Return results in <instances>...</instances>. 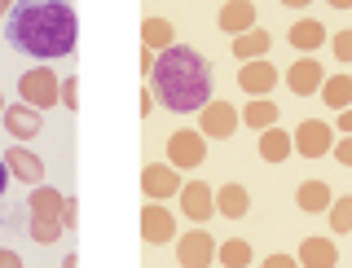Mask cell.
I'll return each mask as SVG.
<instances>
[{
    "instance_id": "39",
    "label": "cell",
    "mask_w": 352,
    "mask_h": 268,
    "mask_svg": "<svg viewBox=\"0 0 352 268\" xmlns=\"http://www.w3.org/2000/svg\"><path fill=\"white\" fill-rule=\"evenodd\" d=\"M62 268H80V255L71 251V255H66V260H62Z\"/></svg>"
},
{
    "instance_id": "1",
    "label": "cell",
    "mask_w": 352,
    "mask_h": 268,
    "mask_svg": "<svg viewBox=\"0 0 352 268\" xmlns=\"http://www.w3.org/2000/svg\"><path fill=\"white\" fill-rule=\"evenodd\" d=\"M5 40L22 58H71L80 44V14L71 9V0H18L5 18Z\"/></svg>"
},
{
    "instance_id": "37",
    "label": "cell",
    "mask_w": 352,
    "mask_h": 268,
    "mask_svg": "<svg viewBox=\"0 0 352 268\" xmlns=\"http://www.w3.org/2000/svg\"><path fill=\"white\" fill-rule=\"evenodd\" d=\"M154 62H159V53L141 44V75H150V71H154Z\"/></svg>"
},
{
    "instance_id": "22",
    "label": "cell",
    "mask_w": 352,
    "mask_h": 268,
    "mask_svg": "<svg viewBox=\"0 0 352 268\" xmlns=\"http://www.w3.org/2000/svg\"><path fill=\"white\" fill-rule=\"evenodd\" d=\"M295 207L308 211V216H317V211H330V207H335V194H330L326 181H304L300 189H295Z\"/></svg>"
},
{
    "instance_id": "40",
    "label": "cell",
    "mask_w": 352,
    "mask_h": 268,
    "mask_svg": "<svg viewBox=\"0 0 352 268\" xmlns=\"http://www.w3.org/2000/svg\"><path fill=\"white\" fill-rule=\"evenodd\" d=\"M14 14V0H0V18H9Z\"/></svg>"
},
{
    "instance_id": "2",
    "label": "cell",
    "mask_w": 352,
    "mask_h": 268,
    "mask_svg": "<svg viewBox=\"0 0 352 268\" xmlns=\"http://www.w3.org/2000/svg\"><path fill=\"white\" fill-rule=\"evenodd\" d=\"M150 93L159 97V106L176 110V115H198L212 102V66L190 44H172L159 53L150 71Z\"/></svg>"
},
{
    "instance_id": "5",
    "label": "cell",
    "mask_w": 352,
    "mask_h": 268,
    "mask_svg": "<svg viewBox=\"0 0 352 268\" xmlns=\"http://www.w3.org/2000/svg\"><path fill=\"white\" fill-rule=\"evenodd\" d=\"M238 124H242V110H234L229 102H216V97L198 110V132L212 141H229L238 132Z\"/></svg>"
},
{
    "instance_id": "30",
    "label": "cell",
    "mask_w": 352,
    "mask_h": 268,
    "mask_svg": "<svg viewBox=\"0 0 352 268\" xmlns=\"http://www.w3.org/2000/svg\"><path fill=\"white\" fill-rule=\"evenodd\" d=\"M58 106H66V110H71V115H75V110H80V80H75V75H71V80H62Z\"/></svg>"
},
{
    "instance_id": "27",
    "label": "cell",
    "mask_w": 352,
    "mask_h": 268,
    "mask_svg": "<svg viewBox=\"0 0 352 268\" xmlns=\"http://www.w3.org/2000/svg\"><path fill=\"white\" fill-rule=\"evenodd\" d=\"M326 216H330V233H352V194L335 198V207H330Z\"/></svg>"
},
{
    "instance_id": "24",
    "label": "cell",
    "mask_w": 352,
    "mask_h": 268,
    "mask_svg": "<svg viewBox=\"0 0 352 268\" xmlns=\"http://www.w3.org/2000/svg\"><path fill=\"white\" fill-rule=\"evenodd\" d=\"M278 102H269V97H256V102H247L242 106V124L247 128H256V132H264V128H273L278 124Z\"/></svg>"
},
{
    "instance_id": "18",
    "label": "cell",
    "mask_w": 352,
    "mask_h": 268,
    "mask_svg": "<svg viewBox=\"0 0 352 268\" xmlns=\"http://www.w3.org/2000/svg\"><path fill=\"white\" fill-rule=\"evenodd\" d=\"M216 211L225 220H242L251 211V194H247V185H238V181H229V185H220L216 189Z\"/></svg>"
},
{
    "instance_id": "36",
    "label": "cell",
    "mask_w": 352,
    "mask_h": 268,
    "mask_svg": "<svg viewBox=\"0 0 352 268\" xmlns=\"http://www.w3.org/2000/svg\"><path fill=\"white\" fill-rule=\"evenodd\" d=\"M0 268H22V255L9 251V247H0Z\"/></svg>"
},
{
    "instance_id": "43",
    "label": "cell",
    "mask_w": 352,
    "mask_h": 268,
    "mask_svg": "<svg viewBox=\"0 0 352 268\" xmlns=\"http://www.w3.org/2000/svg\"><path fill=\"white\" fill-rule=\"evenodd\" d=\"M0 102H5V93H0ZM0 115H5V106H0Z\"/></svg>"
},
{
    "instance_id": "31",
    "label": "cell",
    "mask_w": 352,
    "mask_h": 268,
    "mask_svg": "<svg viewBox=\"0 0 352 268\" xmlns=\"http://www.w3.org/2000/svg\"><path fill=\"white\" fill-rule=\"evenodd\" d=\"M62 229H66V233H75V229H80V203H75V194L62 203Z\"/></svg>"
},
{
    "instance_id": "42",
    "label": "cell",
    "mask_w": 352,
    "mask_h": 268,
    "mask_svg": "<svg viewBox=\"0 0 352 268\" xmlns=\"http://www.w3.org/2000/svg\"><path fill=\"white\" fill-rule=\"evenodd\" d=\"M282 5H286V9H304L308 0H282Z\"/></svg>"
},
{
    "instance_id": "28",
    "label": "cell",
    "mask_w": 352,
    "mask_h": 268,
    "mask_svg": "<svg viewBox=\"0 0 352 268\" xmlns=\"http://www.w3.org/2000/svg\"><path fill=\"white\" fill-rule=\"evenodd\" d=\"M27 229H31V242H40V247H49V242H58L62 233H66L62 220H36V216H31Z\"/></svg>"
},
{
    "instance_id": "10",
    "label": "cell",
    "mask_w": 352,
    "mask_h": 268,
    "mask_svg": "<svg viewBox=\"0 0 352 268\" xmlns=\"http://www.w3.org/2000/svg\"><path fill=\"white\" fill-rule=\"evenodd\" d=\"M176 198H181V211L194 220V225H207V220L216 216V194H212L207 181H185Z\"/></svg>"
},
{
    "instance_id": "7",
    "label": "cell",
    "mask_w": 352,
    "mask_h": 268,
    "mask_svg": "<svg viewBox=\"0 0 352 268\" xmlns=\"http://www.w3.org/2000/svg\"><path fill=\"white\" fill-rule=\"evenodd\" d=\"M335 128L322 124V119H304L300 128H295V154L300 159H326L330 150H335Z\"/></svg>"
},
{
    "instance_id": "38",
    "label": "cell",
    "mask_w": 352,
    "mask_h": 268,
    "mask_svg": "<svg viewBox=\"0 0 352 268\" xmlns=\"http://www.w3.org/2000/svg\"><path fill=\"white\" fill-rule=\"evenodd\" d=\"M5 189H9V167H5V159H0V198H5Z\"/></svg>"
},
{
    "instance_id": "12",
    "label": "cell",
    "mask_w": 352,
    "mask_h": 268,
    "mask_svg": "<svg viewBox=\"0 0 352 268\" xmlns=\"http://www.w3.org/2000/svg\"><path fill=\"white\" fill-rule=\"evenodd\" d=\"M0 159H5L9 176H18L22 185H31V189H36V185H44V163H40V154H31L22 141H14L5 154H0Z\"/></svg>"
},
{
    "instance_id": "3",
    "label": "cell",
    "mask_w": 352,
    "mask_h": 268,
    "mask_svg": "<svg viewBox=\"0 0 352 268\" xmlns=\"http://www.w3.org/2000/svg\"><path fill=\"white\" fill-rule=\"evenodd\" d=\"M58 93H62V80L49 71V66H36V71H22L18 75V97L27 106H36V110L58 106Z\"/></svg>"
},
{
    "instance_id": "26",
    "label": "cell",
    "mask_w": 352,
    "mask_h": 268,
    "mask_svg": "<svg viewBox=\"0 0 352 268\" xmlns=\"http://www.w3.org/2000/svg\"><path fill=\"white\" fill-rule=\"evenodd\" d=\"M322 102H326L330 110H348V106H352V75H326Z\"/></svg>"
},
{
    "instance_id": "14",
    "label": "cell",
    "mask_w": 352,
    "mask_h": 268,
    "mask_svg": "<svg viewBox=\"0 0 352 268\" xmlns=\"http://www.w3.org/2000/svg\"><path fill=\"white\" fill-rule=\"evenodd\" d=\"M172 238H176V216H172V211L159 207V203L141 207V242L163 247V242H172Z\"/></svg>"
},
{
    "instance_id": "34",
    "label": "cell",
    "mask_w": 352,
    "mask_h": 268,
    "mask_svg": "<svg viewBox=\"0 0 352 268\" xmlns=\"http://www.w3.org/2000/svg\"><path fill=\"white\" fill-rule=\"evenodd\" d=\"M159 106V97L150 93V88H141V97H137V110H141V119H150V110Z\"/></svg>"
},
{
    "instance_id": "4",
    "label": "cell",
    "mask_w": 352,
    "mask_h": 268,
    "mask_svg": "<svg viewBox=\"0 0 352 268\" xmlns=\"http://www.w3.org/2000/svg\"><path fill=\"white\" fill-rule=\"evenodd\" d=\"M203 159H207V137L198 128H181L168 137V163L176 172H198Z\"/></svg>"
},
{
    "instance_id": "25",
    "label": "cell",
    "mask_w": 352,
    "mask_h": 268,
    "mask_svg": "<svg viewBox=\"0 0 352 268\" xmlns=\"http://www.w3.org/2000/svg\"><path fill=\"white\" fill-rule=\"evenodd\" d=\"M141 44H146V49H154V53L172 49V44H176L172 22H168V18H146V22H141Z\"/></svg>"
},
{
    "instance_id": "16",
    "label": "cell",
    "mask_w": 352,
    "mask_h": 268,
    "mask_svg": "<svg viewBox=\"0 0 352 268\" xmlns=\"http://www.w3.org/2000/svg\"><path fill=\"white\" fill-rule=\"evenodd\" d=\"M295 154V132H286V128H264L260 132V159L264 163H286Z\"/></svg>"
},
{
    "instance_id": "21",
    "label": "cell",
    "mask_w": 352,
    "mask_h": 268,
    "mask_svg": "<svg viewBox=\"0 0 352 268\" xmlns=\"http://www.w3.org/2000/svg\"><path fill=\"white\" fill-rule=\"evenodd\" d=\"M62 203H66V194H58L53 185H36L27 198V211L36 220H62Z\"/></svg>"
},
{
    "instance_id": "20",
    "label": "cell",
    "mask_w": 352,
    "mask_h": 268,
    "mask_svg": "<svg viewBox=\"0 0 352 268\" xmlns=\"http://www.w3.org/2000/svg\"><path fill=\"white\" fill-rule=\"evenodd\" d=\"M229 49H234L238 62H260L264 53L273 49V36H269V31H260V27H251V31H242V36H234Z\"/></svg>"
},
{
    "instance_id": "13",
    "label": "cell",
    "mask_w": 352,
    "mask_h": 268,
    "mask_svg": "<svg viewBox=\"0 0 352 268\" xmlns=\"http://www.w3.org/2000/svg\"><path fill=\"white\" fill-rule=\"evenodd\" d=\"M278 80H282V75H278V66H273V62H242L238 66V88H242V93H251V97H269L273 93V88H278Z\"/></svg>"
},
{
    "instance_id": "8",
    "label": "cell",
    "mask_w": 352,
    "mask_h": 268,
    "mask_svg": "<svg viewBox=\"0 0 352 268\" xmlns=\"http://www.w3.org/2000/svg\"><path fill=\"white\" fill-rule=\"evenodd\" d=\"M181 172H176L172 163H146L141 167V194L150 198V203H163V198H176L181 194Z\"/></svg>"
},
{
    "instance_id": "6",
    "label": "cell",
    "mask_w": 352,
    "mask_h": 268,
    "mask_svg": "<svg viewBox=\"0 0 352 268\" xmlns=\"http://www.w3.org/2000/svg\"><path fill=\"white\" fill-rule=\"evenodd\" d=\"M176 264L181 268H212L216 264V238L207 229H190L176 238Z\"/></svg>"
},
{
    "instance_id": "23",
    "label": "cell",
    "mask_w": 352,
    "mask_h": 268,
    "mask_svg": "<svg viewBox=\"0 0 352 268\" xmlns=\"http://www.w3.org/2000/svg\"><path fill=\"white\" fill-rule=\"evenodd\" d=\"M251 260H256V251H251L247 238H225V242L216 247V264H220V268H247Z\"/></svg>"
},
{
    "instance_id": "29",
    "label": "cell",
    "mask_w": 352,
    "mask_h": 268,
    "mask_svg": "<svg viewBox=\"0 0 352 268\" xmlns=\"http://www.w3.org/2000/svg\"><path fill=\"white\" fill-rule=\"evenodd\" d=\"M330 49H335V62L339 66H352V27L348 31H335V36H330Z\"/></svg>"
},
{
    "instance_id": "17",
    "label": "cell",
    "mask_w": 352,
    "mask_h": 268,
    "mask_svg": "<svg viewBox=\"0 0 352 268\" xmlns=\"http://www.w3.org/2000/svg\"><path fill=\"white\" fill-rule=\"evenodd\" d=\"M295 260L304 268H335L339 264V247L330 238H304L300 251H295Z\"/></svg>"
},
{
    "instance_id": "19",
    "label": "cell",
    "mask_w": 352,
    "mask_h": 268,
    "mask_svg": "<svg viewBox=\"0 0 352 268\" xmlns=\"http://www.w3.org/2000/svg\"><path fill=\"white\" fill-rule=\"evenodd\" d=\"M286 44H291V49H300V53H317L326 44V27L317 18H300L291 31H286Z\"/></svg>"
},
{
    "instance_id": "32",
    "label": "cell",
    "mask_w": 352,
    "mask_h": 268,
    "mask_svg": "<svg viewBox=\"0 0 352 268\" xmlns=\"http://www.w3.org/2000/svg\"><path fill=\"white\" fill-rule=\"evenodd\" d=\"M260 268H304V264L295 260V255H264Z\"/></svg>"
},
{
    "instance_id": "15",
    "label": "cell",
    "mask_w": 352,
    "mask_h": 268,
    "mask_svg": "<svg viewBox=\"0 0 352 268\" xmlns=\"http://www.w3.org/2000/svg\"><path fill=\"white\" fill-rule=\"evenodd\" d=\"M220 31H229V36H242V31H251L256 27V0H225L220 5Z\"/></svg>"
},
{
    "instance_id": "33",
    "label": "cell",
    "mask_w": 352,
    "mask_h": 268,
    "mask_svg": "<svg viewBox=\"0 0 352 268\" xmlns=\"http://www.w3.org/2000/svg\"><path fill=\"white\" fill-rule=\"evenodd\" d=\"M330 154H335V159L344 163V167H352V137H339V141H335V150H330Z\"/></svg>"
},
{
    "instance_id": "11",
    "label": "cell",
    "mask_w": 352,
    "mask_h": 268,
    "mask_svg": "<svg viewBox=\"0 0 352 268\" xmlns=\"http://www.w3.org/2000/svg\"><path fill=\"white\" fill-rule=\"evenodd\" d=\"M322 84H326V71L317 66L313 53H304L300 62L286 66V88H291L295 97H313V93H322Z\"/></svg>"
},
{
    "instance_id": "35",
    "label": "cell",
    "mask_w": 352,
    "mask_h": 268,
    "mask_svg": "<svg viewBox=\"0 0 352 268\" xmlns=\"http://www.w3.org/2000/svg\"><path fill=\"white\" fill-rule=\"evenodd\" d=\"M335 132H344V137H352V106H348V110H339V119H335Z\"/></svg>"
},
{
    "instance_id": "9",
    "label": "cell",
    "mask_w": 352,
    "mask_h": 268,
    "mask_svg": "<svg viewBox=\"0 0 352 268\" xmlns=\"http://www.w3.org/2000/svg\"><path fill=\"white\" fill-rule=\"evenodd\" d=\"M0 119H5V132L14 141H22V145H27L31 137H40V128H44V110L27 106V102H9Z\"/></svg>"
},
{
    "instance_id": "41",
    "label": "cell",
    "mask_w": 352,
    "mask_h": 268,
    "mask_svg": "<svg viewBox=\"0 0 352 268\" xmlns=\"http://www.w3.org/2000/svg\"><path fill=\"white\" fill-rule=\"evenodd\" d=\"M330 9H352V0H326Z\"/></svg>"
}]
</instances>
